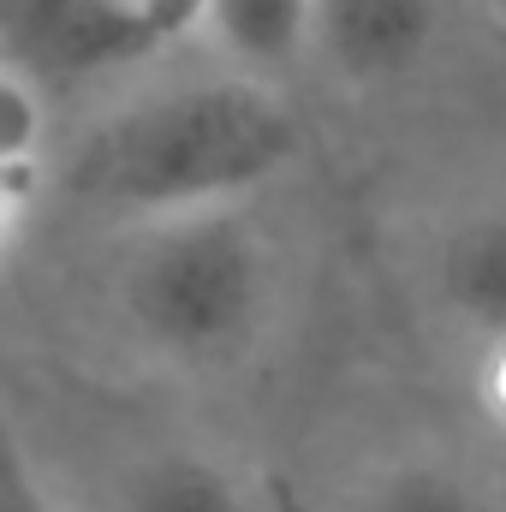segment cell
<instances>
[{"label": "cell", "mask_w": 506, "mask_h": 512, "mask_svg": "<svg viewBox=\"0 0 506 512\" xmlns=\"http://www.w3.org/2000/svg\"><path fill=\"white\" fill-rule=\"evenodd\" d=\"M298 155V120L262 78H203L173 84L120 114L78 143L66 161V191L84 209L167 221L191 209L245 203Z\"/></svg>", "instance_id": "obj_1"}, {"label": "cell", "mask_w": 506, "mask_h": 512, "mask_svg": "<svg viewBox=\"0 0 506 512\" xmlns=\"http://www.w3.org/2000/svg\"><path fill=\"white\" fill-rule=\"evenodd\" d=\"M0 512H66L54 501V489L36 477V465L12 447V459H6V477H0Z\"/></svg>", "instance_id": "obj_10"}, {"label": "cell", "mask_w": 506, "mask_h": 512, "mask_svg": "<svg viewBox=\"0 0 506 512\" xmlns=\"http://www.w3.org/2000/svg\"><path fill=\"white\" fill-rule=\"evenodd\" d=\"M173 24V0H0V72L60 96L143 60Z\"/></svg>", "instance_id": "obj_3"}, {"label": "cell", "mask_w": 506, "mask_h": 512, "mask_svg": "<svg viewBox=\"0 0 506 512\" xmlns=\"http://www.w3.org/2000/svg\"><path fill=\"white\" fill-rule=\"evenodd\" d=\"M197 24L245 78H274L316 48V0H197Z\"/></svg>", "instance_id": "obj_5"}, {"label": "cell", "mask_w": 506, "mask_h": 512, "mask_svg": "<svg viewBox=\"0 0 506 512\" xmlns=\"http://www.w3.org/2000/svg\"><path fill=\"white\" fill-rule=\"evenodd\" d=\"M48 90H36L18 72H0V203H6V233H18V215L36 191L42 149H48Z\"/></svg>", "instance_id": "obj_8"}, {"label": "cell", "mask_w": 506, "mask_h": 512, "mask_svg": "<svg viewBox=\"0 0 506 512\" xmlns=\"http://www.w3.org/2000/svg\"><path fill=\"white\" fill-rule=\"evenodd\" d=\"M280 507H286V512H298V507H292V501H280Z\"/></svg>", "instance_id": "obj_11"}, {"label": "cell", "mask_w": 506, "mask_h": 512, "mask_svg": "<svg viewBox=\"0 0 506 512\" xmlns=\"http://www.w3.org/2000/svg\"><path fill=\"white\" fill-rule=\"evenodd\" d=\"M441 36V0H316V54L352 84H393Z\"/></svg>", "instance_id": "obj_4"}, {"label": "cell", "mask_w": 506, "mask_h": 512, "mask_svg": "<svg viewBox=\"0 0 506 512\" xmlns=\"http://www.w3.org/2000/svg\"><path fill=\"white\" fill-rule=\"evenodd\" d=\"M268 304V245L239 203L143 221L120 262V316L167 364L233 358Z\"/></svg>", "instance_id": "obj_2"}, {"label": "cell", "mask_w": 506, "mask_h": 512, "mask_svg": "<svg viewBox=\"0 0 506 512\" xmlns=\"http://www.w3.org/2000/svg\"><path fill=\"white\" fill-rule=\"evenodd\" d=\"M96 512H251L239 477L197 447H155L102 489Z\"/></svg>", "instance_id": "obj_6"}, {"label": "cell", "mask_w": 506, "mask_h": 512, "mask_svg": "<svg viewBox=\"0 0 506 512\" xmlns=\"http://www.w3.org/2000/svg\"><path fill=\"white\" fill-rule=\"evenodd\" d=\"M435 292L465 328L506 340V209H483L441 239Z\"/></svg>", "instance_id": "obj_7"}, {"label": "cell", "mask_w": 506, "mask_h": 512, "mask_svg": "<svg viewBox=\"0 0 506 512\" xmlns=\"http://www.w3.org/2000/svg\"><path fill=\"white\" fill-rule=\"evenodd\" d=\"M352 512H501V507L465 471L417 459V465H393V471L370 477L358 489Z\"/></svg>", "instance_id": "obj_9"}]
</instances>
